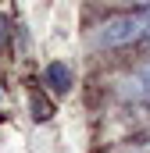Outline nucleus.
<instances>
[{
	"mask_svg": "<svg viewBox=\"0 0 150 153\" xmlns=\"http://www.w3.org/2000/svg\"><path fill=\"white\" fill-rule=\"evenodd\" d=\"M129 85H132V89H129L132 96H150V64H147V68H143L136 78H132Z\"/></svg>",
	"mask_w": 150,
	"mask_h": 153,
	"instance_id": "nucleus-3",
	"label": "nucleus"
},
{
	"mask_svg": "<svg viewBox=\"0 0 150 153\" xmlns=\"http://www.w3.org/2000/svg\"><path fill=\"white\" fill-rule=\"evenodd\" d=\"M46 85H50L54 93H68V89H72V71H68V64H61V61L46 64Z\"/></svg>",
	"mask_w": 150,
	"mask_h": 153,
	"instance_id": "nucleus-2",
	"label": "nucleus"
},
{
	"mask_svg": "<svg viewBox=\"0 0 150 153\" xmlns=\"http://www.w3.org/2000/svg\"><path fill=\"white\" fill-rule=\"evenodd\" d=\"M50 114H54V111H50V103H43L39 96H32V117H36V121H46Z\"/></svg>",
	"mask_w": 150,
	"mask_h": 153,
	"instance_id": "nucleus-4",
	"label": "nucleus"
},
{
	"mask_svg": "<svg viewBox=\"0 0 150 153\" xmlns=\"http://www.w3.org/2000/svg\"><path fill=\"white\" fill-rule=\"evenodd\" d=\"M150 39V7L147 11H136V14H118L111 22H104L100 25V32H97V43L100 46H132V43H147Z\"/></svg>",
	"mask_w": 150,
	"mask_h": 153,
	"instance_id": "nucleus-1",
	"label": "nucleus"
},
{
	"mask_svg": "<svg viewBox=\"0 0 150 153\" xmlns=\"http://www.w3.org/2000/svg\"><path fill=\"white\" fill-rule=\"evenodd\" d=\"M7 46V29H4V18H0V50Z\"/></svg>",
	"mask_w": 150,
	"mask_h": 153,
	"instance_id": "nucleus-5",
	"label": "nucleus"
}]
</instances>
